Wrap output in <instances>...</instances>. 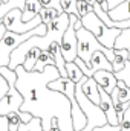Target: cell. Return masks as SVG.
I'll return each instance as SVG.
<instances>
[{"instance_id":"cell-1","label":"cell","mask_w":130,"mask_h":131,"mask_svg":"<svg viewBox=\"0 0 130 131\" xmlns=\"http://www.w3.org/2000/svg\"><path fill=\"white\" fill-rule=\"evenodd\" d=\"M14 70L17 75L15 87L23 96L20 111H28L32 116L40 117L43 131H49L52 117L58 119V127L61 131H73L69 99L61 92L48 87L49 81L60 76L55 64H48L41 72H28L22 64Z\"/></svg>"},{"instance_id":"cell-2","label":"cell","mask_w":130,"mask_h":131,"mask_svg":"<svg viewBox=\"0 0 130 131\" xmlns=\"http://www.w3.org/2000/svg\"><path fill=\"white\" fill-rule=\"evenodd\" d=\"M49 89H54L57 92H61L66 98L70 102V116H72V125H73V131H80L83 130L87 124V117L83 113V110L80 108L77 98H75V82L69 78H55L52 81L48 82Z\"/></svg>"},{"instance_id":"cell-3","label":"cell","mask_w":130,"mask_h":131,"mask_svg":"<svg viewBox=\"0 0 130 131\" xmlns=\"http://www.w3.org/2000/svg\"><path fill=\"white\" fill-rule=\"evenodd\" d=\"M75 34H77V58L83 60L86 66L89 64V61H90V58H92V53L97 52V50L103 52V53L106 55V58H107L110 63L113 61V58H115V50H113V49H109V47H106V46H103V44L97 40V37L90 32V31H87L86 28L81 26L80 29L75 31Z\"/></svg>"},{"instance_id":"cell-4","label":"cell","mask_w":130,"mask_h":131,"mask_svg":"<svg viewBox=\"0 0 130 131\" xmlns=\"http://www.w3.org/2000/svg\"><path fill=\"white\" fill-rule=\"evenodd\" d=\"M81 18V23H83V28H86L87 31L94 34L97 37V40L106 47L109 49H113V43H115V38L119 35V32L123 29L119 28H109L97 14L94 12V9L90 12H87L86 15L80 17Z\"/></svg>"},{"instance_id":"cell-5","label":"cell","mask_w":130,"mask_h":131,"mask_svg":"<svg viewBox=\"0 0 130 131\" xmlns=\"http://www.w3.org/2000/svg\"><path fill=\"white\" fill-rule=\"evenodd\" d=\"M46 29H48V26L44 23H40L38 26H35L34 29H31V31H28L25 34L6 31L5 35L2 37V40H0V67H5V66L9 64V57H11L12 50L18 44H22L25 40H28L32 35H43L46 32Z\"/></svg>"},{"instance_id":"cell-6","label":"cell","mask_w":130,"mask_h":131,"mask_svg":"<svg viewBox=\"0 0 130 131\" xmlns=\"http://www.w3.org/2000/svg\"><path fill=\"white\" fill-rule=\"evenodd\" d=\"M2 21H3L6 31H12V32H17V34H25L28 31H31V29H34L35 26H38L41 23V18L37 14L29 21H23L22 20V9L12 8L11 11H8L2 17Z\"/></svg>"},{"instance_id":"cell-7","label":"cell","mask_w":130,"mask_h":131,"mask_svg":"<svg viewBox=\"0 0 130 131\" xmlns=\"http://www.w3.org/2000/svg\"><path fill=\"white\" fill-rule=\"evenodd\" d=\"M77 18H78L77 14H69V25L66 28L64 34L61 37V43H60L61 55H63L66 63L73 61L77 58V34L73 29V23Z\"/></svg>"},{"instance_id":"cell-8","label":"cell","mask_w":130,"mask_h":131,"mask_svg":"<svg viewBox=\"0 0 130 131\" xmlns=\"http://www.w3.org/2000/svg\"><path fill=\"white\" fill-rule=\"evenodd\" d=\"M98 105L104 111L107 124H110V125H119V121H118V116H116V111H115V105H113L112 98H110V93H107L101 87H99V104Z\"/></svg>"},{"instance_id":"cell-9","label":"cell","mask_w":130,"mask_h":131,"mask_svg":"<svg viewBox=\"0 0 130 131\" xmlns=\"http://www.w3.org/2000/svg\"><path fill=\"white\" fill-rule=\"evenodd\" d=\"M92 76H94V79L98 82V85H99L103 90H106L107 93L112 92V89L116 85V81H118V79L115 78V75H113L112 70H104V69L97 70Z\"/></svg>"},{"instance_id":"cell-10","label":"cell","mask_w":130,"mask_h":131,"mask_svg":"<svg viewBox=\"0 0 130 131\" xmlns=\"http://www.w3.org/2000/svg\"><path fill=\"white\" fill-rule=\"evenodd\" d=\"M81 90H83L84 96L92 104H95V105L99 104V85L94 79V76H84L83 84H81Z\"/></svg>"},{"instance_id":"cell-11","label":"cell","mask_w":130,"mask_h":131,"mask_svg":"<svg viewBox=\"0 0 130 131\" xmlns=\"http://www.w3.org/2000/svg\"><path fill=\"white\" fill-rule=\"evenodd\" d=\"M48 52H49V55L52 57V60L55 61V67L58 69L60 76H61V78H67V73H66V61H64V58H63V55H61L60 43L52 41V43L49 44V47H48Z\"/></svg>"},{"instance_id":"cell-12","label":"cell","mask_w":130,"mask_h":131,"mask_svg":"<svg viewBox=\"0 0 130 131\" xmlns=\"http://www.w3.org/2000/svg\"><path fill=\"white\" fill-rule=\"evenodd\" d=\"M107 15L113 20V21H123L130 18V0H124L119 5H116L115 8H112Z\"/></svg>"},{"instance_id":"cell-13","label":"cell","mask_w":130,"mask_h":131,"mask_svg":"<svg viewBox=\"0 0 130 131\" xmlns=\"http://www.w3.org/2000/svg\"><path fill=\"white\" fill-rule=\"evenodd\" d=\"M40 8H41V5H40L38 0H26L25 6H23V11H22V20L29 21L31 18H34L38 14Z\"/></svg>"},{"instance_id":"cell-14","label":"cell","mask_w":130,"mask_h":131,"mask_svg":"<svg viewBox=\"0 0 130 131\" xmlns=\"http://www.w3.org/2000/svg\"><path fill=\"white\" fill-rule=\"evenodd\" d=\"M113 49H127L129 50V60H130V28H124L119 35L115 38Z\"/></svg>"},{"instance_id":"cell-15","label":"cell","mask_w":130,"mask_h":131,"mask_svg":"<svg viewBox=\"0 0 130 131\" xmlns=\"http://www.w3.org/2000/svg\"><path fill=\"white\" fill-rule=\"evenodd\" d=\"M38 55H40V49H37V47L29 49L28 53L25 55V60H23V64H22L23 66V69L28 70V72L34 70V66H35V61H37Z\"/></svg>"},{"instance_id":"cell-16","label":"cell","mask_w":130,"mask_h":131,"mask_svg":"<svg viewBox=\"0 0 130 131\" xmlns=\"http://www.w3.org/2000/svg\"><path fill=\"white\" fill-rule=\"evenodd\" d=\"M48 64H55V61L52 60V57L49 55L48 50H40V55H38V58L35 61V66H34V70L41 72Z\"/></svg>"},{"instance_id":"cell-17","label":"cell","mask_w":130,"mask_h":131,"mask_svg":"<svg viewBox=\"0 0 130 131\" xmlns=\"http://www.w3.org/2000/svg\"><path fill=\"white\" fill-rule=\"evenodd\" d=\"M66 73H67V78L72 79L73 82H78V81L84 76L83 72L80 70V67L75 64V61H69V63H66Z\"/></svg>"},{"instance_id":"cell-18","label":"cell","mask_w":130,"mask_h":131,"mask_svg":"<svg viewBox=\"0 0 130 131\" xmlns=\"http://www.w3.org/2000/svg\"><path fill=\"white\" fill-rule=\"evenodd\" d=\"M58 14H60V12H58L57 9H54V8H46V6H41L40 11H38V15H40V18H41V23H44L46 26H48Z\"/></svg>"},{"instance_id":"cell-19","label":"cell","mask_w":130,"mask_h":131,"mask_svg":"<svg viewBox=\"0 0 130 131\" xmlns=\"http://www.w3.org/2000/svg\"><path fill=\"white\" fill-rule=\"evenodd\" d=\"M20 111L18 113H9V114H6V119H8V128L9 131H17L18 130V125H20Z\"/></svg>"},{"instance_id":"cell-20","label":"cell","mask_w":130,"mask_h":131,"mask_svg":"<svg viewBox=\"0 0 130 131\" xmlns=\"http://www.w3.org/2000/svg\"><path fill=\"white\" fill-rule=\"evenodd\" d=\"M61 9L66 14H77L78 15V9H77V0H60Z\"/></svg>"},{"instance_id":"cell-21","label":"cell","mask_w":130,"mask_h":131,"mask_svg":"<svg viewBox=\"0 0 130 131\" xmlns=\"http://www.w3.org/2000/svg\"><path fill=\"white\" fill-rule=\"evenodd\" d=\"M77 9H78V17H83L92 11V3L87 0H77Z\"/></svg>"},{"instance_id":"cell-22","label":"cell","mask_w":130,"mask_h":131,"mask_svg":"<svg viewBox=\"0 0 130 131\" xmlns=\"http://www.w3.org/2000/svg\"><path fill=\"white\" fill-rule=\"evenodd\" d=\"M119 131H130V104L123 113V117L119 122Z\"/></svg>"},{"instance_id":"cell-23","label":"cell","mask_w":130,"mask_h":131,"mask_svg":"<svg viewBox=\"0 0 130 131\" xmlns=\"http://www.w3.org/2000/svg\"><path fill=\"white\" fill-rule=\"evenodd\" d=\"M38 2H40V5H41V6H46V8H54V9H57L60 14L63 12L61 5H60V0H38Z\"/></svg>"},{"instance_id":"cell-24","label":"cell","mask_w":130,"mask_h":131,"mask_svg":"<svg viewBox=\"0 0 130 131\" xmlns=\"http://www.w3.org/2000/svg\"><path fill=\"white\" fill-rule=\"evenodd\" d=\"M92 131H119V125H110V124H104L99 127H94Z\"/></svg>"},{"instance_id":"cell-25","label":"cell","mask_w":130,"mask_h":131,"mask_svg":"<svg viewBox=\"0 0 130 131\" xmlns=\"http://www.w3.org/2000/svg\"><path fill=\"white\" fill-rule=\"evenodd\" d=\"M6 90H8V82H6V79L2 76V73H0V99L3 98V95L6 93Z\"/></svg>"},{"instance_id":"cell-26","label":"cell","mask_w":130,"mask_h":131,"mask_svg":"<svg viewBox=\"0 0 130 131\" xmlns=\"http://www.w3.org/2000/svg\"><path fill=\"white\" fill-rule=\"evenodd\" d=\"M18 116H20V121H22L23 124L29 122V121L34 117L32 114H31V113H28V111H20V114H18Z\"/></svg>"},{"instance_id":"cell-27","label":"cell","mask_w":130,"mask_h":131,"mask_svg":"<svg viewBox=\"0 0 130 131\" xmlns=\"http://www.w3.org/2000/svg\"><path fill=\"white\" fill-rule=\"evenodd\" d=\"M0 131H9V128H8V119H6V116H0Z\"/></svg>"},{"instance_id":"cell-28","label":"cell","mask_w":130,"mask_h":131,"mask_svg":"<svg viewBox=\"0 0 130 131\" xmlns=\"http://www.w3.org/2000/svg\"><path fill=\"white\" fill-rule=\"evenodd\" d=\"M121 2H124V0H107V3H109V8L112 9V8H115L116 5H119Z\"/></svg>"},{"instance_id":"cell-29","label":"cell","mask_w":130,"mask_h":131,"mask_svg":"<svg viewBox=\"0 0 130 131\" xmlns=\"http://www.w3.org/2000/svg\"><path fill=\"white\" fill-rule=\"evenodd\" d=\"M5 32H6V28H5V25H3V21L0 20V40H2V37L5 35Z\"/></svg>"},{"instance_id":"cell-30","label":"cell","mask_w":130,"mask_h":131,"mask_svg":"<svg viewBox=\"0 0 130 131\" xmlns=\"http://www.w3.org/2000/svg\"><path fill=\"white\" fill-rule=\"evenodd\" d=\"M0 2H2V3H5V2H6V0H0Z\"/></svg>"}]
</instances>
